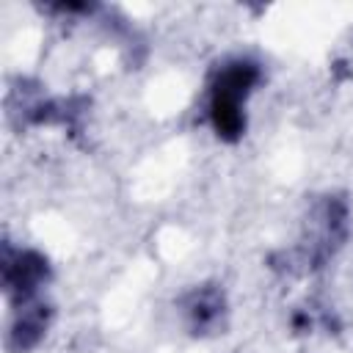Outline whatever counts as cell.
<instances>
[{
  "label": "cell",
  "mask_w": 353,
  "mask_h": 353,
  "mask_svg": "<svg viewBox=\"0 0 353 353\" xmlns=\"http://www.w3.org/2000/svg\"><path fill=\"white\" fill-rule=\"evenodd\" d=\"M350 234V204L339 193H323L309 204L303 229L292 248L276 251L270 268L287 276H309L323 270L347 243Z\"/></svg>",
  "instance_id": "6da1fadb"
},
{
  "label": "cell",
  "mask_w": 353,
  "mask_h": 353,
  "mask_svg": "<svg viewBox=\"0 0 353 353\" xmlns=\"http://www.w3.org/2000/svg\"><path fill=\"white\" fill-rule=\"evenodd\" d=\"M262 83L259 61L248 55L223 58L207 77V121L218 141L237 143L248 130L245 105Z\"/></svg>",
  "instance_id": "7a4b0ae2"
},
{
  "label": "cell",
  "mask_w": 353,
  "mask_h": 353,
  "mask_svg": "<svg viewBox=\"0 0 353 353\" xmlns=\"http://www.w3.org/2000/svg\"><path fill=\"white\" fill-rule=\"evenodd\" d=\"M52 281V265L47 254L28 245H14L11 240L0 248V287L8 309L41 298V290Z\"/></svg>",
  "instance_id": "3957f363"
},
{
  "label": "cell",
  "mask_w": 353,
  "mask_h": 353,
  "mask_svg": "<svg viewBox=\"0 0 353 353\" xmlns=\"http://www.w3.org/2000/svg\"><path fill=\"white\" fill-rule=\"evenodd\" d=\"M176 314L182 328L193 339H210L226 331L229 325V298L226 290L215 281H201L185 290L176 298Z\"/></svg>",
  "instance_id": "277c9868"
},
{
  "label": "cell",
  "mask_w": 353,
  "mask_h": 353,
  "mask_svg": "<svg viewBox=\"0 0 353 353\" xmlns=\"http://www.w3.org/2000/svg\"><path fill=\"white\" fill-rule=\"evenodd\" d=\"M52 317H55V309L44 298L14 306L8 328H6V339H3L6 350L8 353H30L33 347H39V342L47 336V331L52 325Z\"/></svg>",
  "instance_id": "5b68a950"
}]
</instances>
